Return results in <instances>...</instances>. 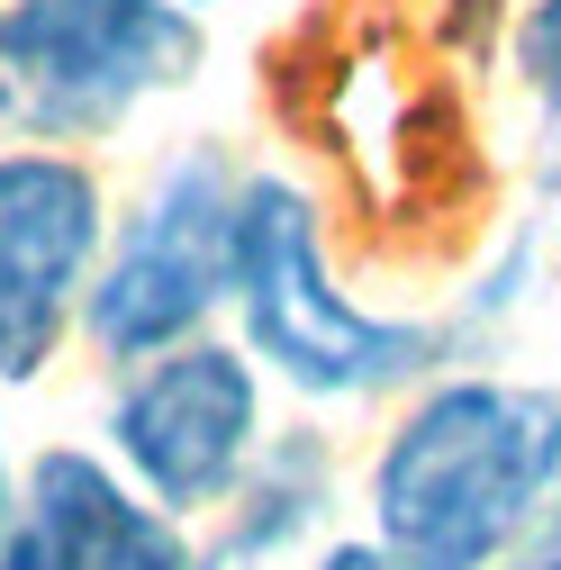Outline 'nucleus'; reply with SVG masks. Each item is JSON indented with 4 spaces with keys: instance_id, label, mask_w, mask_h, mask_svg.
I'll list each match as a JSON object with an SVG mask.
<instances>
[{
    "instance_id": "obj_1",
    "label": "nucleus",
    "mask_w": 561,
    "mask_h": 570,
    "mask_svg": "<svg viewBox=\"0 0 561 570\" xmlns=\"http://www.w3.org/2000/svg\"><path fill=\"white\" fill-rule=\"evenodd\" d=\"M561 480V399L525 381H444L381 471L372 517L407 570H489Z\"/></svg>"
},
{
    "instance_id": "obj_13",
    "label": "nucleus",
    "mask_w": 561,
    "mask_h": 570,
    "mask_svg": "<svg viewBox=\"0 0 561 570\" xmlns=\"http://www.w3.org/2000/svg\"><path fill=\"white\" fill-rule=\"evenodd\" d=\"M0 543H10V471H0Z\"/></svg>"
},
{
    "instance_id": "obj_14",
    "label": "nucleus",
    "mask_w": 561,
    "mask_h": 570,
    "mask_svg": "<svg viewBox=\"0 0 561 570\" xmlns=\"http://www.w3.org/2000/svg\"><path fill=\"white\" fill-rule=\"evenodd\" d=\"M208 570H236V561H208Z\"/></svg>"
},
{
    "instance_id": "obj_8",
    "label": "nucleus",
    "mask_w": 561,
    "mask_h": 570,
    "mask_svg": "<svg viewBox=\"0 0 561 570\" xmlns=\"http://www.w3.org/2000/svg\"><path fill=\"white\" fill-rule=\"evenodd\" d=\"M317 498H326V453L308 435H280L254 471V517L236 525V552H280L308 517H317Z\"/></svg>"
},
{
    "instance_id": "obj_6",
    "label": "nucleus",
    "mask_w": 561,
    "mask_h": 570,
    "mask_svg": "<svg viewBox=\"0 0 561 570\" xmlns=\"http://www.w3.org/2000/svg\"><path fill=\"white\" fill-rule=\"evenodd\" d=\"M254 372L236 363L227 344H173L164 363L136 381L109 416L118 453L146 471V489L164 508H208V498H227L254 462Z\"/></svg>"
},
{
    "instance_id": "obj_9",
    "label": "nucleus",
    "mask_w": 561,
    "mask_h": 570,
    "mask_svg": "<svg viewBox=\"0 0 561 570\" xmlns=\"http://www.w3.org/2000/svg\"><path fill=\"white\" fill-rule=\"evenodd\" d=\"M516 63H525V91L543 109V181L561 190V0H534V10H525Z\"/></svg>"
},
{
    "instance_id": "obj_5",
    "label": "nucleus",
    "mask_w": 561,
    "mask_h": 570,
    "mask_svg": "<svg viewBox=\"0 0 561 570\" xmlns=\"http://www.w3.org/2000/svg\"><path fill=\"white\" fill-rule=\"evenodd\" d=\"M100 254V190L63 155H0V381H37Z\"/></svg>"
},
{
    "instance_id": "obj_12",
    "label": "nucleus",
    "mask_w": 561,
    "mask_h": 570,
    "mask_svg": "<svg viewBox=\"0 0 561 570\" xmlns=\"http://www.w3.org/2000/svg\"><path fill=\"white\" fill-rule=\"evenodd\" d=\"M0 570H46V561H37V543L19 534V543H0Z\"/></svg>"
},
{
    "instance_id": "obj_3",
    "label": "nucleus",
    "mask_w": 561,
    "mask_h": 570,
    "mask_svg": "<svg viewBox=\"0 0 561 570\" xmlns=\"http://www.w3.org/2000/svg\"><path fill=\"white\" fill-rule=\"evenodd\" d=\"M190 63L181 0H0V127L37 146L109 136L136 100L190 82Z\"/></svg>"
},
{
    "instance_id": "obj_10",
    "label": "nucleus",
    "mask_w": 561,
    "mask_h": 570,
    "mask_svg": "<svg viewBox=\"0 0 561 570\" xmlns=\"http://www.w3.org/2000/svg\"><path fill=\"white\" fill-rule=\"evenodd\" d=\"M317 570H407V561H398L390 543H335V552H326Z\"/></svg>"
},
{
    "instance_id": "obj_2",
    "label": "nucleus",
    "mask_w": 561,
    "mask_h": 570,
    "mask_svg": "<svg viewBox=\"0 0 561 570\" xmlns=\"http://www.w3.org/2000/svg\"><path fill=\"white\" fill-rule=\"evenodd\" d=\"M236 308H245V335L263 344V363L317 399H363V390L416 381L444 353L435 326L363 317L354 299H335L317 218L291 181H245L236 199Z\"/></svg>"
},
{
    "instance_id": "obj_11",
    "label": "nucleus",
    "mask_w": 561,
    "mask_h": 570,
    "mask_svg": "<svg viewBox=\"0 0 561 570\" xmlns=\"http://www.w3.org/2000/svg\"><path fill=\"white\" fill-rule=\"evenodd\" d=\"M508 570H561V517H552V525H543V534H534V543H525Z\"/></svg>"
},
{
    "instance_id": "obj_7",
    "label": "nucleus",
    "mask_w": 561,
    "mask_h": 570,
    "mask_svg": "<svg viewBox=\"0 0 561 570\" xmlns=\"http://www.w3.org/2000/svg\"><path fill=\"white\" fill-rule=\"evenodd\" d=\"M28 543L46 570H190L181 534L136 508L91 453H46L28 480Z\"/></svg>"
},
{
    "instance_id": "obj_4",
    "label": "nucleus",
    "mask_w": 561,
    "mask_h": 570,
    "mask_svg": "<svg viewBox=\"0 0 561 570\" xmlns=\"http://www.w3.org/2000/svg\"><path fill=\"white\" fill-rule=\"evenodd\" d=\"M236 199L218 164H181L164 190L136 208L118 263L91 291V335L100 353L136 363V353H173L208 308L236 291Z\"/></svg>"
}]
</instances>
